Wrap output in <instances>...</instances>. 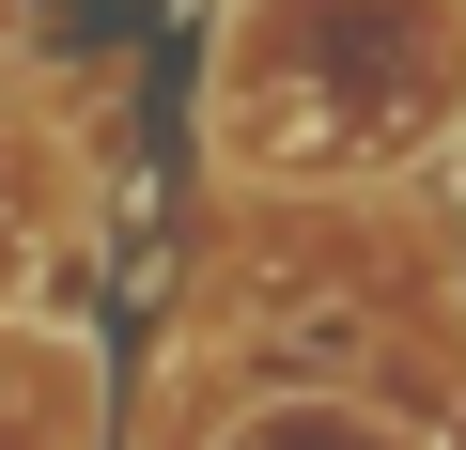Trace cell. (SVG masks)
Here are the masks:
<instances>
[{"mask_svg":"<svg viewBox=\"0 0 466 450\" xmlns=\"http://www.w3.org/2000/svg\"><path fill=\"white\" fill-rule=\"evenodd\" d=\"M32 63V0H0V78H16Z\"/></svg>","mask_w":466,"mask_h":450,"instance_id":"obj_4","label":"cell"},{"mask_svg":"<svg viewBox=\"0 0 466 450\" xmlns=\"http://www.w3.org/2000/svg\"><path fill=\"white\" fill-rule=\"evenodd\" d=\"M202 140L233 171H404L466 140V0H233L202 63Z\"/></svg>","mask_w":466,"mask_h":450,"instance_id":"obj_1","label":"cell"},{"mask_svg":"<svg viewBox=\"0 0 466 450\" xmlns=\"http://www.w3.org/2000/svg\"><path fill=\"white\" fill-rule=\"evenodd\" d=\"M0 450H94V342L0 311Z\"/></svg>","mask_w":466,"mask_h":450,"instance_id":"obj_2","label":"cell"},{"mask_svg":"<svg viewBox=\"0 0 466 450\" xmlns=\"http://www.w3.org/2000/svg\"><path fill=\"white\" fill-rule=\"evenodd\" d=\"M218 450H420V435L389 404H358V388H265V404L218 419Z\"/></svg>","mask_w":466,"mask_h":450,"instance_id":"obj_3","label":"cell"}]
</instances>
